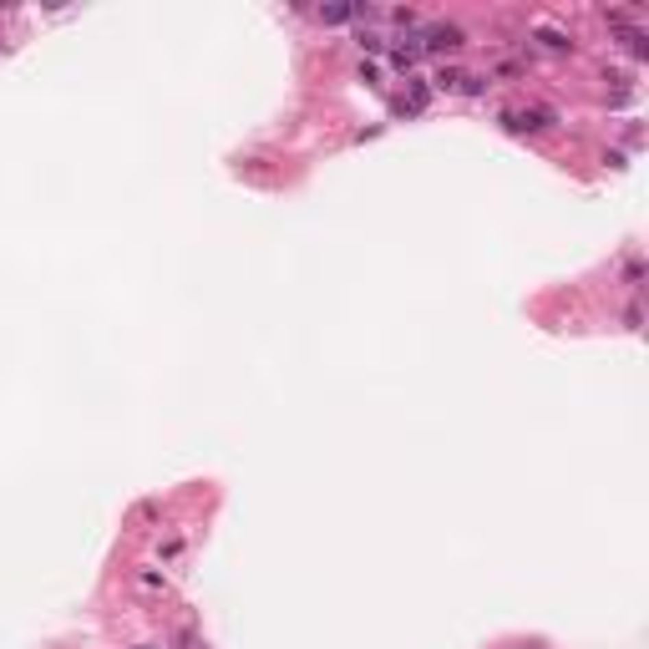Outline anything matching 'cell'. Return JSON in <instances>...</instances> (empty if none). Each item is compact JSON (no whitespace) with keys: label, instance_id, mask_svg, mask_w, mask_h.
<instances>
[{"label":"cell","instance_id":"cell-1","mask_svg":"<svg viewBox=\"0 0 649 649\" xmlns=\"http://www.w3.org/2000/svg\"><path fill=\"white\" fill-rule=\"evenodd\" d=\"M553 122H558V112H548V107L502 112V127H508V132H543V127H553Z\"/></svg>","mask_w":649,"mask_h":649},{"label":"cell","instance_id":"cell-2","mask_svg":"<svg viewBox=\"0 0 649 649\" xmlns=\"http://www.w3.org/2000/svg\"><path fill=\"white\" fill-rule=\"evenodd\" d=\"M467 41V36H462V25H432V31H426V51H457Z\"/></svg>","mask_w":649,"mask_h":649},{"label":"cell","instance_id":"cell-3","mask_svg":"<svg viewBox=\"0 0 649 649\" xmlns=\"http://www.w3.org/2000/svg\"><path fill=\"white\" fill-rule=\"evenodd\" d=\"M639 279H644V264H639V259H629V264H624V284H629V290H639Z\"/></svg>","mask_w":649,"mask_h":649},{"label":"cell","instance_id":"cell-4","mask_svg":"<svg viewBox=\"0 0 649 649\" xmlns=\"http://www.w3.org/2000/svg\"><path fill=\"white\" fill-rule=\"evenodd\" d=\"M436 86H441V92H451V86H462V71H436Z\"/></svg>","mask_w":649,"mask_h":649},{"label":"cell","instance_id":"cell-5","mask_svg":"<svg viewBox=\"0 0 649 649\" xmlns=\"http://www.w3.org/2000/svg\"><path fill=\"white\" fill-rule=\"evenodd\" d=\"M320 16L330 21V25H340V21H350V16H355V10H345V5H330V10H320Z\"/></svg>","mask_w":649,"mask_h":649}]
</instances>
